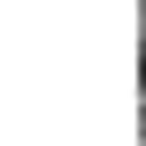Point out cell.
Here are the masks:
<instances>
[{
	"instance_id": "cell-1",
	"label": "cell",
	"mask_w": 146,
	"mask_h": 146,
	"mask_svg": "<svg viewBox=\"0 0 146 146\" xmlns=\"http://www.w3.org/2000/svg\"><path fill=\"white\" fill-rule=\"evenodd\" d=\"M138 49H146V8H138Z\"/></svg>"
}]
</instances>
